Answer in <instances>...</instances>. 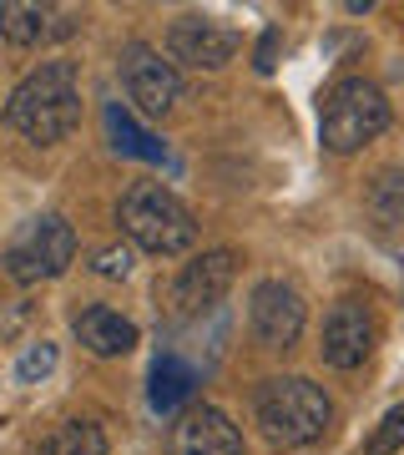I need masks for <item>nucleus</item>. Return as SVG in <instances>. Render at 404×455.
Instances as JSON below:
<instances>
[{
    "mask_svg": "<svg viewBox=\"0 0 404 455\" xmlns=\"http://www.w3.org/2000/svg\"><path fill=\"white\" fill-rule=\"evenodd\" d=\"M5 122L36 147H51L71 137L81 122V92L71 61H41L26 82L5 97Z\"/></svg>",
    "mask_w": 404,
    "mask_h": 455,
    "instance_id": "1",
    "label": "nucleus"
},
{
    "mask_svg": "<svg viewBox=\"0 0 404 455\" xmlns=\"http://www.w3.org/2000/svg\"><path fill=\"white\" fill-rule=\"evenodd\" d=\"M253 415H258L263 435L273 440L278 451H304L313 440H323V430L334 425V405L329 395L304 379V374H273L258 385V400H253Z\"/></svg>",
    "mask_w": 404,
    "mask_h": 455,
    "instance_id": "2",
    "label": "nucleus"
},
{
    "mask_svg": "<svg viewBox=\"0 0 404 455\" xmlns=\"http://www.w3.org/2000/svg\"><path fill=\"white\" fill-rule=\"evenodd\" d=\"M116 223L127 228V238L157 259H178L197 243V223H193V208L182 203L178 193H167L157 182H137L122 193L116 203Z\"/></svg>",
    "mask_w": 404,
    "mask_h": 455,
    "instance_id": "3",
    "label": "nucleus"
},
{
    "mask_svg": "<svg viewBox=\"0 0 404 455\" xmlns=\"http://www.w3.org/2000/svg\"><path fill=\"white\" fill-rule=\"evenodd\" d=\"M389 127V97L364 76H344L319 107V142L334 157H349Z\"/></svg>",
    "mask_w": 404,
    "mask_h": 455,
    "instance_id": "4",
    "label": "nucleus"
},
{
    "mask_svg": "<svg viewBox=\"0 0 404 455\" xmlns=\"http://www.w3.org/2000/svg\"><path fill=\"white\" fill-rule=\"evenodd\" d=\"M116 71H122L127 101L142 116H167L182 101V76H178V66H172V56H162V51L147 46V41H127Z\"/></svg>",
    "mask_w": 404,
    "mask_h": 455,
    "instance_id": "5",
    "label": "nucleus"
},
{
    "mask_svg": "<svg viewBox=\"0 0 404 455\" xmlns=\"http://www.w3.org/2000/svg\"><path fill=\"white\" fill-rule=\"evenodd\" d=\"M76 259V228L46 212V218H36L31 233H26V243H16L5 253V274L16 278V283H41V278H61Z\"/></svg>",
    "mask_w": 404,
    "mask_h": 455,
    "instance_id": "6",
    "label": "nucleus"
},
{
    "mask_svg": "<svg viewBox=\"0 0 404 455\" xmlns=\"http://www.w3.org/2000/svg\"><path fill=\"white\" fill-rule=\"evenodd\" d=\"M304 293L283 283V278H263L253 299H248V324H253V339L263 349H293L298 334H304Z\"/></svg>",
    "mask_w": 404,
    "mask_h": 455,
    "instance_id": "7",
    "label": "nucleus"
},
{
    "mask_svg": "<svg viewBox=\"0 0 404 455\" xmlns=\"http://www.w3.org/2000/svg\"><path fill=\"white\" fill-rule=\"evenodd\" d=\"M374 339H379V324H374V309L364 299H339L329 319H323V344L319 355L329 370H359L364 359L374 355Z\"/></svg>",
    "mask_w": 404,
    "mask_h": 455,
    "instance_id": "8",
    "label": "nucleus"
},
{
    "mask_svg": "<svg viewBox=\"0 0 404 455\" xmlns=\"http://www.w3.org/2000/svg\"><path fill=\"white\" fill-rule=\"evenodd\" d=\"M238 46H242L238 31H227V26L202 20V16H182L167 31V56H172V66H193V71H223L238 56Z\"/></svg>",
    "mask_w": 404,
    "mask_h": 455,
    "instance_id": "9",
    "label": "nucleus"
},
{
    "mask_svg": "<svg viewBox=\"0 0 404 455\" xmlns=\"http://www.w3.org/2000/svg\"><path fill=\"white\" fill-rule=\"evenodd\" d=\"M233 278H238V253H233V248H208L202 259H193L178 274V283H172V309L178 314L212 309V304L233 289Z\"/></svg>",
    "mask_w": 404,
    "mask_h": 455,
    "instance_id": "10",
    "label": "nucleus"
},
{
    "mask_svg": "<svg viewBox=\"0 0 404 455\" xmlns=\"http://www.w3.org/2000/svg\"><path fill=\"white\" fill-rule=\"evenodd\" d=\"M167 455H242V435L218 405H197L167 430Z\"/></svg>",
    "mask_w": 404,
    "mask_h": 455,
    "instance_id": "11",
    "label": "nucleus"
},
{
    "mask_svg": "<svg viewBox=\"0 0 404 455\" xmlns=\"http://www.w3.org/2000/svg\"><path fill=\"white\" fill-rule=\"evenodd\" d=\"M76 20H61L56 5H36V0H0V36L11 46H41L56 36H71Z\"/></svg>",
    "mask_w": 404,
    "mask_h": 455,
    "instance_id": "12",
    "label": "nucleus"
},
{
    "mask_svg": "<svg viewBox=\"0 0 404 455\" xmlns=\"http://www.w3.org/2000/svg\"><path fill=\"white\" fill-rule=\"evenodd\" d=\"M76 339L97 359H116V355H131L137 349V324L122 319L116 309H107V304H97V309L76 314Z\"/></svg>",
    "mask_w": 404,
    "mask_h": 455,
    "instance_id": "13",
    "label": "nucleus"
},
{
    "mask_svg": "<svg viewBox=\"0 0 404 455\" xmlns=\"http://www.w3.org/2000/svg\"><path fill=\"white\" fill-rule=\"evenodd\" d=\"M101 127H107V137H112V147L122 152V157H137V163H167V142L152 137L147 127H137V116H131L122 101H107Z\"/></svg>",
    "mask_w": 404,
    "mask_h": 455,
    "instance_id": "14",
    "label": "nucleus"
},
{
    "mask_svg": "<svg viewBox=\"0 0 404 455\" xmlns=\"http://www.w3.org/2000/svg\"><path fill=\"white\" fill-rule=\"evenodd\" d=\"M193 385H197V370L187 364V359H178V355H162L157 364H152V385H147V400H152V410L157 415H172V410L193 395Z\"/></svg>",
    "mask_w": 404,
    "mask_h": 455,
    "instance_id": "15",
    "label": "nucleus"
},
{
    "mask_svg": "<svg viewBox=\"0 0 404 455\" xmlns=\"http://www.w3.org/2000/svg\"><path fill=\"white\" fill-rule=\"evenodd\" d=\"M41 455H107V435H101L97 425H86V420H66L46 435Z\"/></svg>",
    "mask_w": 404,
    "mask_h": 455,
    "instance_id": "16",
    "label": "nucleus"
},
{
    "mask_svg": "<svg viewBox=\"0 0 404 455\" xmlns=\"http://www.w3.org/2000/svg\"><path fill=\"white\" fill-rule=\"evenodd\" d=\"M369 208L379 223H404V172H379L369 188Z\"/></svg>",
    "mask_w": 404,
    "mask_h": 455,
    "instance_id": "17",
    "label": "nucleus"
},
{
    "mask_svg": "<svg viewBox=\"0 0 404 455\" xmlns=\"http://www.w3.org/2000/svg\"><path fill=\"white\" fill-rule=\"evenodd\" d=\"M404 451V405H394L384 415V420L374 425L369 445H364V455H400Z\"/></svg>",
    "mask_w": 404,
    "mask_h": 455,
    "instance_id": "18",
    "label": "nucleus"
},
{
    "mask_svg": "<svg viewBox=\"0 0 404 455\" xmlns=\"http://www.w3.org/2000/svg\"><path fill=\"white\" fill-rule=\"evenodd\" d=\"M51 370H56V344H46V339H36L31 349L16 359V379L20 385H36V379H46Z\"/></svg>",
    "mask_w": 404,
    "mask_h": 455,
    "instance_id": "19",
    "label": "nucleus"
},
{
    "mask_svg": "<svg viewBox=\"0 0 404 455\" xmlns=\"http://www.w3.org/2000/svg\"><path fill=\"white\" fill-rule=\"evenodd\" d=\"M131 263H137V253H131L127 243H107V248H97V253H91V274H101V278H127Z\"/></svg>",
    "mask_w": 404,
    "mask_h": 455,
    "instance_id": "20",
    "label": "nucleus"
},
{
    "mask_svg": "<svg viewBox=\"0 0 404 455\" xmlns=\"http://www.w3.org/2000/svg\"><path fill=\"white\" fill-rule=\"evenodd\" d=\"M278 41H283V36H278L273 26H268V31H263V41H258V61H253V66L263 71V76H268V71L278 66Z\"/></svg>",
    "mask_w": 404,
    "mask_h": 455,
    "instance_id": "21",
    "label": "nucleus"
}]
</instances>
